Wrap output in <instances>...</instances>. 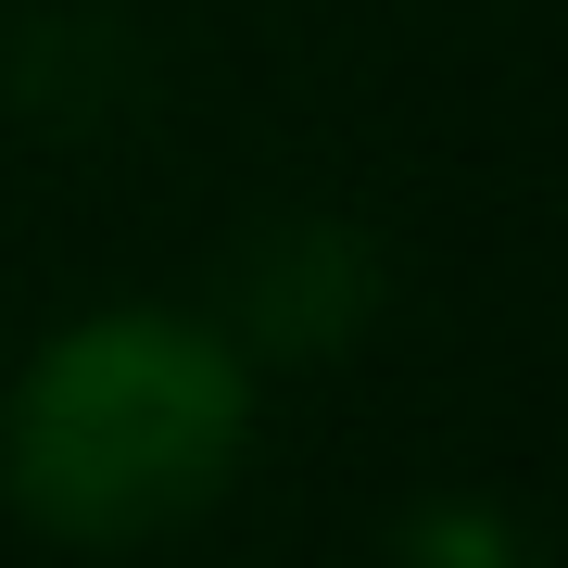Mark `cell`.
<instances>
[{"label":"cell","instance_id":"1","mask_svg":"<svg viewBox=\"0 0 568 568\" xmlns=\"http://www.w3.org/2000/svg\"><path fill=\"white\" fill-rule=\"evenodd\" d=\"M253 455V366L227 328L114 304L77 316L26 354L13 417H0V480H13L26 530L89 556L164 544L241 480Z\"/></svg>","mask_w":568,"mask_h":568}]
</instances>
